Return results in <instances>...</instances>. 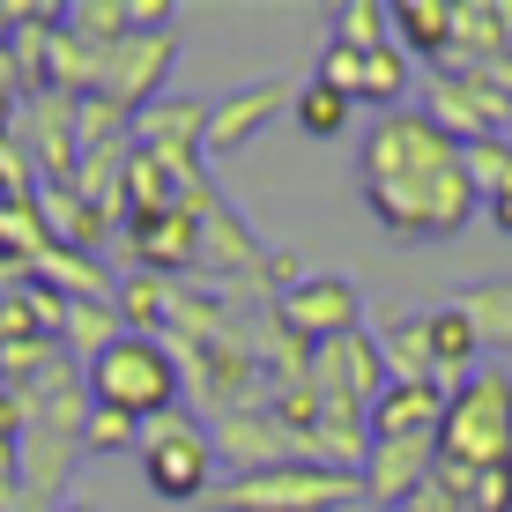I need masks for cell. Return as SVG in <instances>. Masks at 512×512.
Listing matches in <instances>:
<instances>
[{"label":"cell","mask_w":512,"mask_h":512,"mask_svg":"<svg viewBox=\"0 0 512 512\" xmlns=\"http://www.w3.org/2000/svg\"><path fill=\"white\" fill-rule=\"evenodd\" d=\"M357 193L372 208V223L401 245H446L468 231V216L483 208V193L468 179V156L453 134H438L423 119V104L379 112L357 141Z\"/></svg>","instance_id":"1"},{"label":"cell","mask_w":512,"mask_h":512,"mask_svg":"<svg viewBox=\"0 0 512 512\" xmlns=\"http://www.w3.org/2000/svg\"><path fill=\"white\" fill-rule=\"evenodd\" d=\"M438 468H512V372L505 364H475V372L446 394V423H438Z\"/></svg>","instance_id":"2"},{"label":"cell","mask_w":512,"mask_h":512,"mask_svg":"<svg viewBox=\"0 0 512 512\" xmlns=\"http://www.w3.org/2000/svg\"><path fill=\"white\" fill-rule=\"evenodd\" d=\"M82 394H90V409H119L134 423H156L186 394V372L156 334H119L104 357L82 364Z\"/></svg>","instance_id":"3"},{"label":"cell","mask_w":512,"mask_h":512,"mask_svg":"<svg viewBox=\"0 0 512 512\" xmlns=\"http://www.w3.org/2000/svg\"><path fill=\"white\" fill-rule=\"evenodd\" d=\"M216 498H223V512H342L364 498V483L327 461H282V468L231 475Z\"/></svg>","instance_id":"4"},{"label":"cell","mask_w":512,"mask_h":512,"mask_svg":"<svg viewBox=\"0 0 512 512\" xmlns=\"http://www.w3.org/2000/svg\"><path fill=\"white\" fill-rule=\"evenodd\" d=\"M141 475H149V490L171 498V505L208 498V483H216V438L179 409L156 416L149 431H141Z\"/></svg>","instance_id":"5"},{"label":"cell","mask_w":512,"mask_h":512,"mask_svg":"<svg viewBox=\"0 0 512 512\" xmlns=\"http://www.w3.org/2000/svg\"><path fill=\"white\" fill-rule=\"evenodd\" d=\"M275 327L290 334V342H305V349H327V342H342V334L364 327V297H357L349 275H305L297 290L275 297Z\"/></svg>","instance_id":"6"},{"label":"cell","mask_w":512,"mask_h":512,"mask_svg":"<svg viewBox=\"0 0 512 512\" xmlns=\"http://www.w3.org/2000/svg\"><path fill=\"white\" fill-rule=\"evenodd\" d=\"M201 134H208V97H156L149 112H134V149L156 156L179 186H201Z\"/></svg>","instance_id":"7"},{"label":"cell","mask_w":512,"mask_h":512,"mask_svg":"<svg viewBox=\"0 0 512 512\" xmlns=\"http://www.w3.org/2000/svg\"><path fill=\"white\" fill-rule=\"evenodd\" d=\"M127 245L141 260V275H193L208 260V231H201V193L186 186L179 208H164V216H134L127 223Z\"/></svg>","instance_id":"8"},{"label":"cell","mask_w":512,"mask_h":512,"mask_svg":"<svg viewBox=\"0 0 512 512\" xmlns=\"http://www.w3.org/2000/svg\"><path fill=\"white\" fill-rule=\"evenodd\" d=\"M431 468H438V438H372L357 483H364V505L379 512H409L423 490H431Z\"/></svg>","instance_id":"9"},{"label":"cell","mask_w":512,"mask_h":512,"mask_svg":"<svg viewBox=\"0 0 512 512\" xmlns=\"http://www.w3.org/2000/svg\"><path fill=\"white\" fill-rule=\"evenodd\" d=\"M171 60H179V30H149V38L134 30V38L104 60L97 97L119 104V112H149V104L164 97V82H171Z\"/></svg>","instance_id":"10"},{"label":"cell","mask_w":512,"mask_h":512,"mask_svg":"<svg viewBox=\"0 0 512 512\" xmlns=\"http://www.w3.org/2000/svg\"><path fill=\"white\" fill-rule=\"evenodd\" d=\"M216 461H231V475H253V468H282V461H312L305 446L290 438V423L275 416V401H253V409H231L216 416Z\"/></svg>","instance_id":"11"},{"label":"cell","mask_w":512,"mask_h":512,"mask_svg":"<svg viewBox=\"0 0 512 512\" xmlns=\"http://www.w3.org/2000/svg\"><path fill=\"white\" fill-rule=\"evenodd\" d=\"M290 97L297 90H290V82H275V75L268 82H245V90H231V97H216V104H208V134H201V164H231L238 149H253L260 127H268Z\"/></svg>","instance_id":"12"},{"label":"cell","mask_w":512,"mask_h":512,"mask_svg":"<svg viewBox=\"0 0 512 512\" xmlns=\"http://www.w3.org/2000/svg\"><path fill=\"white\" fill-rule=\"evenodd\" d=\"M379 342V364L394 386H438L431 372V312H386V320L372 327Z\"/></svg>","instance_id":"13"},{"label":"cell","mask_w":512,"mask_h":512,"mask_svg":"<svg viewBox=\"0 0 512 512\" xmlns=\"http://www.w3.org/2000/svg\"><path fill=\"white\" fill-rule=\"evenodd\" d=\"M364 423H372V438H438V423H446V386H386Z\"/></svg>","instance_id":"14"},{"label":"cell","mask_w":512,"mask_h":512,"mask_svg":"<svg viewBox=\"0 0 512 512\" xmlns=\"http://www.w3.org/2000/svg\"><path fill=\"white\" fill-rule=\"evenodd\" d=\"M394 45L409 60H453V0H394Z\"/></svg>","instance_id":"15"},{"label":"cell","mask_w":512,"mask_h":512,"mask_svg":"<svg viewBox=\"0 0 512 512\" xmlns=\"http://www.w3.org/2000/svg\"><path fill=\"white\" fill-rule=\"evenodd\" d=\"M475 357H483V334L468 327V312L461 305H438L431 312V372H438V386H461L468 372H475Z\"/></svg>","instance_id":"16"},{"label":"cell","mask_w":512,"mask_h":512,"mask_svg":"<svg viewBox=\"0 0 512 512\" xmlns=\"http://www.w3.org/2000/svg\"><path fill=\"white\" fill-rule=\"evenodd\" d=\"M401 97H409V52L394 38L357 52V104H379V112H401Z\"/></svg>","instance_id":"17"},{"label":"cell","mask_w":512,"mask_h":512,"mask_svg":"<svg viewBox=\"0 0 512 512\" xmlns=\"http://www.w3.org/2000/svg\"><path fill=\"white\" fill-rule=\"evenodd\" d=\"M453 305L468 312V327L483 334V349H512V282L498 275V282H468Z\"/></svg>","instance_id":"18"},{"label":"cell","mask_w":512,"mask_h":512,"mask_svg":"<svg viewBox=\"0 0 512 512\" xmlns=\"http://www.w3.org/2000/svg\"><path fill=\"white\" fill-rule=\"evenodd\" d=\"M119 305H90V297H75V305H60V334H67V349H75L82 364L90 357H104V349L119 342Z\"/></svg>","instance_id":"19"},{"label":"cell","mask_w":512,"mask_h":512,"mask_svg":"<svg viewBox=\"0 0 512 512\" xmlns=\"http://www.w3.org/2000/svg\"><path fill=\"white\" fill-rule=\"evenodd\" d=\"M349 104L342 90H327V82H305V90L290 97V119H297V134H312V141H334V134H349Z\"/></svg>","instance_id":"20"},{"label":"cell","mask_w":512,"mask_h":512,"mask_svg":"<svg viewBox=\"0 0 512 512\" xmlns=\"http://www.w3.org/2000/svg\"><path fill=\"white\" fill-rule=\"evenodd\" d=\"M438 490H453L468 512H512V468H483V475H461V468H431Z\"/></svg>","instance_id":"21"},{"label":"cell","mask_w":512,"mask_h":512,"mask_svg":"<svg viewBox=\"0 0 512 512\" xmlns=\"http://www.w3.org/2000/svg\"><path fill=\"white\" fill-rule=\"evenodd\" d=\"M171 290H179V282H164V275H134L127 290H119V320H127L134 334L171 327Z\"/></svg>","instance_id":"22"},{"label":"cell","mask_w":512,"mask_h":512,"mask_svg":"<svg viewBox=\"0 0 512 512\" xmlns=\"http://www.w3.org/2000/svg\"><path fill=\"white\" fill-rule=\"evenodd\" d=\"M394 38V15L379 8V0H349V8H334V45H349V52H372Z\"/></svg>","instance_id":"23"},{"label":"cell","mask_w":512,"mask_h":512,"mask_svg":"<svg viewBox=\"0 0 512 512\" xmlns=\"http://www.w3.org/2000/svg\"><path fill=\"white\" fill-rule=\"evenodd\" d=\"M141 431L149 423H134L119 409H82V453H127V446H141Z\"/></svg>","instance_id":"24"},{"label":"cell","mask_w":512,"mask_h":512,"mask_svg":"<svg viewBox=\"0 0 512 512\" xmlns=\"http://www.w3.org/2000/svg\"><path fill=\"white\" fill-rule=\"evenodd\" d=\"M461 156H468L475 193H498V186L512 179V141H475V149H461Z\"/></svg>","instance_id":"25"},{"label":"cell","mask_w":512,"mask_h":512,"mask_svg":"<svg viewBox=\"0 0 512 512\" xmlns=\"http://www.w3.org/2000/svg\"><path fill=\"white\" fill-rule=\"evenodd\" d=\"M483 216H490V223H498V231L512 238V179H505L498 193H483Z\"/></svg>","instance_id":"26"},{"label":"cell","mask_w":512,"mask_h":512,"mask_svg":"<svg viewBox=\"0 0 512 512\" xmlns=\"http://www.w3.org/2000/svg\"><path fill=\"white\" fill-rule=\"evenodd\" d=\"M52 512H97L90 498H60V505H52Z\"/></svg>","instance_id":"27"}]
</instances>
